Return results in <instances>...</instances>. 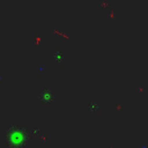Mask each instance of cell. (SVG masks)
<instances>
[{"label":"cell","mask_w":148,"mask_h":148,"mask_svg":"<svg viewBox=\"0 0 148 148\" xmlns=\"http://www.w3.org/2000/svg\"><path fill=\"white\" fill-rule=\"evenodd\" d=\"M28 141V130L21 125H10L5 132V142L8 148H25Z\"/></svg>","instance_id":"obj_1"},{"label":"cell","mask_w":148,"mask_h":148,"mask_svg":"<svg viewBox=\"0 0 148 148\" xmlns=\"http://www.w3.org/2000/svg\"><path fill=\"white\" fill-rule=\"evenodd\" d=\"M53 59L57 60V62L60 65L61 61H62V53H61L60 51H56V52L53 53Z\"/></svg>","instance_id":"obj_3"},{"label":"cell","mask_w":148,"mask_h":148,"mask_svg":"<svg viewBox=\"0 0 148 148\" xmlns=\"http://www.w3.org/2000/svg\"><path fill=\"white\" fill-rule=\"evenodd\" d=\"M54 98V95H53V90L51 88H43L42 89V92L39 95V99L42 103H51Z\"/></svg>","instance_id":"obj_2"}]
</instances>
